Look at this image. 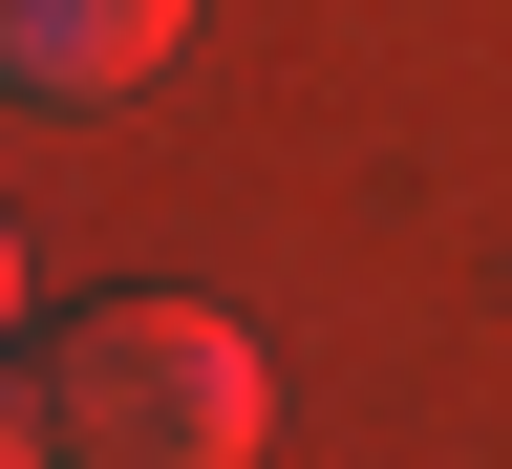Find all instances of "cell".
<instances>
[{
  "instance_id": "1",
  "label": "cell",
  "mask_w": 512,
  "mask_h": 469,
  "mask_svg": "<svg viewBox=\"0 0 512 469\" xmlns=\"http://www.w3.org/2000/svg\"><path fill=\"white\" fill-rule=\"evenodd\" d=\"M43 406H64V469H256L278 384H256V342L214 299H86Z\"/></svg>"
},
{
  "instance_id": "2",
  "label": "cell",
  "mask_w": 512,
  "mask_h": 469,
  "mask_svg": "<svg viewBox=\"0 0 512 469\" xmlns=\"http://www.w3.org/2000/svg\"><path fill=\"white\" fill-rule=\"evenodd\" d=\"M192 43V0H0V86L22 107H107Z\"/></svg>"
},
{
  "instance_id": "3",
  "label": "cell",
  "mask_w": 512,
  "mask_h": 469,
  "mask_svg": "<svg viewBox=\"0 0 512 469\" xmlns=\"http://www.w3.org/2000/svg\"><path fill=\"white\" fill-rule=\"evenodd\" d=\"M0 469H64V406H43L22 363H0Z\"/></svg>"
},
{
  "instance_id": "4",
  "label": "cell",
  "mask_w": 512,
  "mask_h": 469,
  "mask_svg": "<svg viewBox=\"0 0 512 469\" xmlns=\"http://www.w3.org/2000/svg\"><path fill=\"white\" fill-rule=\"evenodd\" d=\"M0 320H22V235H0Z\"/></svg>"
}]
</instances>
